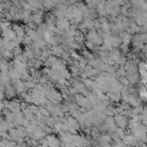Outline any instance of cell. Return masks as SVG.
<instances>
[{
    "label": "cell",
    "instance_id": "6da1fadb",
    "mask_svg": "<svg viewBox=\"0 0 147 147\" xmlns=\"http://www.w3.org/2000/svg\"><path fill=\"white\" fill-rule=\"evenodd\" d=\"M85 38H86V40H90V41L94 42L96 46H102L103 45V39L100 36V33L98 32V30H95V29L88 30L85 33Z\"/></svg>",
    "mask_w": 147,
    "mask_h": 147
},
{
    "label": "cell",
    "instance_id": "7a4b0ae2",
    "mask_svg": "<svg viewBox=\"0 0 147 147\" xmlns=\"http://www.w3.org/2000/svg\"><path fill=\"white\" fill-rule=\"evenodd\" d=\"M47 100L51 102V103H61L62 101H63V95H62V93L61 92H59L57 90H55V88H53L48 94H47Z\"/></svg>",
    "mask_w": 147,
    "mask_h": 147
},
{
    "label": "cell",
    "instance_id": "3957f363",
    "mask_svg": "<svg viewBox=\"0 0 147 147\" xmlns=\"http://www.w3.org/2000/svg\"><path fill=\"white\" fill-rule=\"evenodd\" d=\"M115 118V123H116V126L117 127H121V129H127L129 126V119L126 116L122 115V114H116L114 116Z\"/></svg>",
    "mask_w": 147,
    "mask_h": 147
},
{
    "label": "cell",
    "instance_id": "277c9868",
    "mask_svg": "<svg viewBox=\"0 0 147 147\" xmlns=\"http://www.w3.org/2000/svg\"><path fill=\"white\" fill-rule=\"evenodd\" d=\"M5 107H6L9 111H11V113H17V111H21V110H22L21 102L17 101V100H11V101L5 102Z\"/></svg>",
    "mask_w": 147,
    "mask_h": 147
},
{
    "label": "cell",
    "instance_id": "5b68a950",
    "mask_svg": "<svg viewBox=\"0 0 147 147\" xmlns=\"http://www.w3.org/2000/svg\"><path fill=\"white\" fill-rule=\"evenodd\" d=\"M1 37H2V39H5V40L13 41V40L16 38V33H15V31L13 30V28L9 26V28H6V29L1 30Z\"/></svg>",
    "mask_w": 147,
    "mask_h": 147
},
{
    "label": "cell",
    "instance_id": "8992f818",
    "mask_svg": "<svg viewBox=\"0 0 147 147\" xmlns=\"http://www.w3.org/2000/svg\"><path fill=\"white\" fill-rule=\"evenodd\" d=\"M55 25H56L57 29H61L63 31H67L70 28L71 24H70V21L67 17H59L55 21Z\"/></svg>",
    "mask_w": 147,
    "mask_h": 147
},
{
    "label": "cell",
    "instance_id": "52a82bcc",
    "mask_svg": "<svg viewBox=\"0 0 147 147\" xmlns=\"http://www.w3.org/2000/svg\"><path fill=\"white\" fill-rule=\"evenodd\" d=\"M44 17H45V14L42 10H37L32 14V17H31V21L34 25H39L41 23H44Z\"/></svg>",
    "mask_w": 147,
    "mask_h": 147
},
{
    "label": "cell",
    "instance_id": "ba28073f",
    "mask_svg": "<svg viewBox=\"0 0 147 147\" xmlns=\"http://www.w3.org/2000/svg\"><path fill=\"white\" fill-rule=\"evenodd\" d=\"M5 95H6V98L9 99V100L14 99V98L17 95V92H16V90H15V87L13 86L11 83H8V84L5 85Z\"/></svg>",
    "mask_w": 147,
    "mask_h": 147
},
{
    "label": "cell",
    "instance_id": "9c48e42d",
    "mask_svg": "<svg viewBox=\"0 0 147 147\" xmlns=\"http://www.w3.org/2000/svg\"><path fill=\"white\" fill-rule=\"evenodd\" d=\"M46 140H47L49 147H62V146H61V141H60V139H59L54 133H49V134H47V136H46Z\"/></svg>",
    "mask_w": 147,
    "mask_h": 147
},
{
    "label": "cell",
    "instance_id": "30bf717a",
    "mask_svg": "<svg viewBox=\"0 0 147 147\" xmlns=\"http://www.w3.org/2000/svg\"><path fill=\"white\" fill-rule=\"evenodd\" d=\"M105 124L106 126L108 127V133H111V132H115L116 130V123H115V118L114 116H107L106 119H105Z\"/></svg>",
    "mask_w": 147,
    "mask_h": 147
},
{
    "label": "cell",
    "instance_id": "8fae6325",
    "mask_svg": "<svg viewBox=\"0 0 147 147\" xmlns=\"http://www.w3.org/2000/svg\"><path fill=\"white\" fill-rule=\"evenodd\" d=\"M26 2L29 3V6H30V8L33 13L37 11V10H42L44 9L41 0H26Z\"/></svg>",
    "mask_w": 147,
    "mask_h": 147
},
{
    "label": "cell",
    "instance_id": "7c38bea8",
    "mask_svg": "<svg viewBox=\"0 0 147 147\" xmlns=\"http://www.w3.org/2000/svg\"><path fill=\"white\" fill-rule=\"evenodd\" d=\"M13 114H14V121H13L14 125L15 126H21L23 124V121L25 119L22 110L21 111H17V113H13Z\"/></svg>",
    "mask_w": 147,
    "mask_h": 147
},
{
    "label": "cell",
    "instance_id": "4fadbf2b",
    "mask_svg": "<svg viewBox=\"0 0 147 147\" xmlns=\"http://www.w3.org/2000/svg\"><path fill=\"white\" fill-rule=\"evenodd\" d=\"M106 95L108 96V99H109L111 102H115V103H118V102L122 100V94H121V92H107Z\"/></svg>",
    "mask_w": 147,
    "mask_h": 147
},
{
    "label": "cell",
    "instance_id": "5bb4252c",
    "mask_svg": "<svg viewBox=\"0 0 147 147\" xmlns=\"http://www.w3.org/2000/svg\"><path fill=\"white\" fill-rule=\"evenodd\" d=\"M51 53H52V55L61 57L62 54L64 53V48L62 45H54V46H51Z\"/></svg>",
    "mask_w": 147,
    "mask_h": 147
},
{
    "label": "cell",
    "instance_id": "9a60e30c",
    "mask_svg": "<svg viewBox=\"0 0 147 147\" xmlns=\"http://www.w3.org/2000/svg\"><path fill=\"white\" fill-rule=\"evenodd\" d=\"M46 136H47V133L42 130V129H40V127H38L30 137L32 138V139H36V140H38V141H40L41 139H44V138H46Z\"/></svg>",
    "mask_w": 147,
    "mask_h": 147
},
{
    "label": "cell",
    "instance_id": "2e32d148",
    "mask_svg": "<svg viewBox=\"0 0 147 147\" xmlns=\"http://www.w3.org/2000/svg\"><path fill=\"white\" fill-rule=\"evenodd\" d=\"M118 37L121 38L122 44L129 45V44H131V41H132V34H130V33L126 32V31H122V32L118 34Z\"/></svg>",
    "mask_w": 147,
    "mask_h": 147
},
{
    "label": "cell",
    "instance_id": "e0dca14e",
    "mask_svg": "<svg viewBox=\"0 0 147 147\" xmlns=\"http://www.w3.org/2000/svg\"><path fill=\"white\" fill-rule=\"evenodd\" d=\"M22 113H23L24 117H25L26 119H29L30 122H31V121H33V119H36V115H34V114H33V111L30 109L29 105H28V107H25L24 109H22Z\"/></svg>",
    "mask_w": 147,
    "mask_h": 147
},
{
    "label": "cell",
    "instance_id": "ac0fdd59",
    "mask_svg": "<svg viewBox=\"0 0 147 147\" xmlns=\"http://www.w3.org/2000/svg\"><path fill=\"white\" fill-rule=\"evenodd\" d=\"M11 28H13V30L15 31V33H16V37H24V36L26 34V32H25V29H24L22 25H18V24H14V25H11Z\"/></svg>",
    "mask_w": 147,
    "mask_h": 147
},
{
    "label": "cell",
    "instance_id": "d6986e66",
    "mask_svg": "<svg viewBox=\"0 0 147 147\" xmlns=\"http://www.w3.org/2000/svg\"><path fill=\"white\" fill-rule=\"evenodd\" d=\"M11 67H10V64H9V62H8V60H6V59H0V72H6V71H9V69H10Z\"/></svg>",
    "mask_w": 147,
    "mask_h": 147
},
{
    "label": "cell",
    "instance_id": "ffe728a7",
    "mask_svg": "<svg viewBox=\"0 0 147 147\" xmlns=\"http://www.w3.org/2000/svg\"><path fill=\"white\" fill-rule=\"evenodd\" d=\"M57 60H59L57 56H55V55H51V56H48V59L44 62V65H45L46 68H52V65H53Z\"/></svg>",
    "mask_w": 147,
    "mask_h": 147
},
{
    "label": "cell",
    "instance_id": "44dd1931",
    "mask_svg": "<svg viewBox=\"0 0 147 147\" xmlns=\"http://www.w3.org/2000/svg\"><path fill=\"white\" fill-rule=\"evenodd\" d=\"M83 83L85 84L86 88L90 90V91H93V86H94V80L92 78H85L83 79Z\"/></svg>",
    "mask_w": 147,
    "mask_h": 147
},
{
    "label": "cell",
    "instance_id": "7402d4cb",
    "mask_svg": "<svg viewBox=\"0 0 147 147\" xmlns=\"http://www.w3.org/2000/svg\"><path fill=\"white\" fill-rule=\"evenodd\" d=\"M2 57L6 60H10L14 59V54L11 49H2Z\"/></svg>",
    "mask_w": 147,
    "mask_h": 147
},
{
    "label": "cell",
    "instance_id": "603a6c76",
    "mask_svg": "<svg viewBox=\"0 0 147 147\" xmlns=\"http://www.w3.org/2000/svg\"><path fill=\"white\" fill-rule=\"evenodd\" d=\"M23 44H24L25 46H31V45L33 44V40H32V38H31L30 36L25 34L24 38H23Z\"/></svg>",
    "mask_w": 147,
    "mask_h": 147
},
{
    "label": "cell",
    "instance_id": "cb8c5ba5",
    "mask_svg": "<svg viewBox=\"0 0 147 147\" xmlns=\"http://www.w3.org/2000/svg\"><path fill=\"white\" fill-rule=\"evenodd\" d=\"M118 48H119L121 53H122V54H124V55H126V54L130 52V51H129V45H126V44H121Z\"/></svg>",
    "mask_w": 147,
    "mask_h": 147
},
{
    "label": "cell",
    "instance_id": "d4e9b609",
    "mask_svg": "<svg viewBox=\"0 0 147 147\" xmlns=\"http://www.w3.org/2000/svg\"><path fill=\"white\" fill-rule=\"evenodd\" d=\"M23 49L20 47V46H16L14 49H13V54H14V57H17V56H20V55H22L23 54Z\"/></svg>",
    "mask_w": 147,
    "mask_h": 147
},
{
    "label": "cell",
    "instance_id": "484cf974",
    "mask_svg": "<svg viewBox=\"0 0 147 147\" xmlns=\"http://www.w3.org/2000/svg\"><path fill=\"white\" fill-rule=\"evenodd\" d=\"M125 129H121V127H116V130H115V132L121 137V139H122V137L125 134V131H124Z\"/></svg>",
    "mask_w": 147,
    "mask_h": 147
},
{
    "label": "cell",
    "instance_id": "4316f807",
    "mask_svg": "<svg viewBox=\"0 0 147 147\" xmlns=\"http://www.w3.org/2000/svg\"><path fill=\"white\" fill-rule=\"evenodd\" d=\"M141 116H147V106H142V110L140 113Z\"/></svg>",
    "mask_w": 147,
    "mask_h": 147
},
{
    "label": "cell",
    "instance_id": "83f0119b",
    "mask_svg": "<svg viewBox=\"0 0 147 147\" xmlns=\"http://www.w3.org/2000/svg\"><path fill=\"white\" fill-rule=\"evenodd\" d=\"M5 7H3V5H2V1H0V15H3L5 14Z\"/></svg>",
    "mask_w": 147,
    "mask_h": 147
},
{
    "label": "cell",
    "instance_id": "f1b7e54d",
    "mask_svg": "<svg viewBox=\"0 0 147 147\" xmlns=\"http://www.w3.org/2000/svg\"><path fill=\"white\" fill-rule=\"evenodd\" d=\"M6 107H5V102H2V101H0V113L1 111H3V109H5Z\"/></svg>",
    "mask_w": 147,
    "mask_h": 147
},
{
    "label": "cell",
    "instance_id": "f546056e",
    "mask_svg": "<svg viewBox=\"0 0 147 147\" xmlns=\"http://www.w3.org/2000/svg\"><path fill=\"white\" fill-rule=\"evenodd\" d=\"M124 3H130V0H123Z\"/></svg>",
    "mask_w": 147,
    "mask_h": 147
},
{
    "label": "cell",
    "instance_id": "4dcf8cb0",
    "mask_svg": "<svg viewBox=\"0 0 147 147\" xmlns=\"http://www.w3.org/2000/svg\"><path fill=\"white\" fill-rule=\"evenodd\" d=\"M123 147H133V146H131V145H125V144H124V146H123Z\"/></svg>",
    "mask_w": 147,
    "mask_h": 147
},
{
    "label": "cell",
    "instance_id": "1f68e13d",
    "mask_svg": "<svg viewBox=\"0 0 147 147\" xmlns=\"http://www.w3.org/2000/svg\"><path fill=\"white\" fill-rule=\"evenodd\" d=\"M0 37H1V30H0Z\"/></svg>",
    "mask_w": 147,
    "mask_h": 147
},
{
    "label": "cell",
    "instance_id": "d6a6232c",
    "mask_svg": "<svg viewBox=\"0 0 147 147\" xmlns=\"http://www.w3.org/2000/svg\"><path fill=\"white\" fill-rule=\"evenodd\" d=\"M136 147H139V146H136Z\"/></svg>",
    "mask_w": 147,
    "mask_h": 147
}]
</instances>
